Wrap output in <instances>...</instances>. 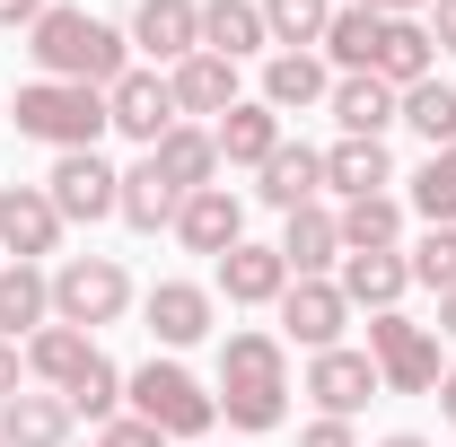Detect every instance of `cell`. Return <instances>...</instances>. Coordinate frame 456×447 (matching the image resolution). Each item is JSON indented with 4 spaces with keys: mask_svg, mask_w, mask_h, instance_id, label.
Wrapping results in <instances>:
<instances>
[{
    "mask_svg": "<svg viewBox=\"0 0 456 447\" xmlns=\"http://www.w3.org/2000/svg\"><path fill=\"white\" fill-rule=\"evenodd\" d=\"M27 53H36V79L114 88V79L132 70V36H123V27H106V18H88V9H70V0H53V9L27 27Z\"/></svg>",
    "mask_w": 456,
    "mask_h": 447,
    "instance_id": "1",
    "label": "cell"
},
{
    "mask_svg": "<svg viewBox=\"0 0 456 447\" xmlns=\"http://www.w3.org/2000/svg\"><path fill=\"white\" fill-rule=\"evenodd\" d=\"M220 412L228 430H246V439H264V430H281L289 421V342L281 334H228L220 342Z\"/></svg>",
    "mask_w": 456,
    "mask_h": 447,
    "instance_id": "2",
    "label": "cell"
},
{
    "mask_svg": "<svg viewBox=\"0 0 456 447\" xmlns=\"http://www.w3.org/2000/svg\"><path fill=\"white\" fill-rule=\"evenodd\" d=\"M123 403H132L150 430H167V439H202V430L220 421V394L202 386L184 360H141V369L123 378Z\"/></svg>",
    "mask_w": 456,
    "mask_h": 447,
    "instance_id": "3",
    "label": "cell"
},
{
    "mask_svg": "<svg viewBox=\"0 0 456 447\" xmlns=\"http://www.w3.org/2000/svg\"><path fill=\"white\" fill-rule=\"evenodd\" d=\"M18 132L27 141H45V150H97V132L106 123V88H70V79H27L18 88Z\"/></svg>",
    "mask_w": 456,
    "mask_h": 447,
    "instance_id": "4",
    "label": "cell"
},
{
    "mask_svg": "<svg viewBox=\"0 0 456 447\" xmlns=\"http://www.w3.org/2000/svg\"><path fill=\"white\" fill-rule=\"evenodd\" d=\"M132 307V272L114 264V255H70L53 272V325H79V334H97Z\"/></svg>",
    "mask_w": 456,
    "mask_h": 447,
    "instance_id": "5",
    "label": "cell"
},
{
    "mask_svg": "<svg viewBox=\"0 0 456 447\" xmlns=\"http://www.w3.org/2000/svg\"><path fill=\"white\" fill-rule=\"evenodd\" d=\"M369 360H378V378H387V394H439V334L430 325H412L403 307H387V316H369Z\"/></svg>",
    "mask_w": 456,
    "mask_h": 447,
    "instance_id": "6",
    "label": "cell"
},
{
    "mask_svg": "<svg viewBox=\"0 0 456 447\" xmlns=\"http://www.w3.org/2000/svg\"><path fill=\"white\" fill-rule=\"evenodd\" d=\"M45 193H53L61 228H70V220H79V228H97V220H114V211H123V175H114L97 150H61V158H53V175H45Z\"/></svg>",
    "mask_w": 456,
    "mask_h": 447,
    "instance_id": "7",
    "label": "cell"
},
{
    "mask_svg": "<svg viewBox=\"0 0 456 447\" xmlns=\"http://www.w3.org/2000/svg\"><path fill=\"white\" fill-rule=\"evenodd\" d=\"M106 123L123 132V141L159 150V141H167L175 123H184V114H175V88H167V70H123V79L106 88Z\"/></svg>",
    "mask_w": 456,
    "mask_h": 447,
    "instance_id": "8",
    "label": "cell"
},
{
    "mask_svg": "<svg viewBox=\"0 0 456 447\" xmlns=\"http://www.w3.org/2000/svg\"><path fill=\"white\" fill-rule=\"evenodd\" d=\"M307 394H316V412H325V421H351L369 394H387V378H378V360H369V351L334 342V351H316V360H307Z\"/></svg>",
    "mask_w": 456,
    "mask_h": 447,
    "instance_id": "9",
    "label": "cell"
},
{
    "mask_svg": "<svg viewBox=\"0 0 456 447\" xmlns=\"http://www.w3.org/2000/svg\"><path fill=\"white\" fill-rule=\"evenodd\" d=\"M342 325H351V298H342L334 280H289V289H281V342H298L307 360L334 351Z\"/></svg>",
    "mask_w": 456,
    "mask_h": 447,
    "instance_id": "10",
    "label": "cell"
},
{
    "mask_svg": "<svg viewBox=\"0 0 456 447\" xmlns=\"http://www.w3.org/2000/svg\"><path fill=\"white\" fill-rule=\"evenodd\" d=\"M141 325L159 351H193V342L211 334V289L202 280H159L150 298H141Z\"/></svg>",
    "mask_w": 456,
    "mask_h": 447,
    "instance_id": "11",
    "label": "cell"
},
{
    "mask_svg": "<svg viewBox=\"0 0 456 447\" xmlns=\"http://www.w3.org/2000/svg\"><path fill=\"white\" fill-rule=\"evenodd\" d=\"M0 246H9V264H36V255L61 246V211L45 184H9L0 193Z\"/></svg>",
    "mask_w": 456,
    "mask_h": 447,
    "instance_id": "12",
    "label": "cell"
},
{
    "mask_svg": "<svg viewBox=\"0 0 456 447\" xmlns=\"http://www.w3.org/2000/svg\"><path fill=\"white\" fill-rule=\"evenodd\" d=\"M123 36H132L150 61H167V70H175L184 53H202V0H141Z\"/></svg>",
    "mask_w": 456,
    "mask_h": 447,
    "instance_id": "13",
    "label": "cell"
},
{
    "mask_svg": "<svg viewBox=\"0 0 456 447\" xmlns=\"http://www.w3.org/2000/svg\"><path fill=\"white\" fill-rule=\"evenodd\" d=\"M175 237H184L193 255H211V264H220L228 246H246V202H237L228 184H202V193H184V211H175Z\"/></svg>",
    "mask_w": 456,
    "mask_h": 447,
    "instance_id": "14",
    "label": "cell"
},
{
    "mask_svg": "<svg viewBox=\"0 0 456 447\" xmlns=\"http://www.w3.org/2000/svg\"><path fill=\"white\" fill-rule=\"evenodd\" d=\"M325 106H334L342 141H387V123H403V97L387 88V79H369V70H342Z\"/></svg>",
    "mask_w": 456,
    "mask_h": 447,
    "instance_id": "15",
    "label": "cell"
},
{
    "mask_svg": "<svg viewBox=\"0 0 456 447\" xmlns=\"http://www.w3.org/2000/svg\"><path fill=\"white\" fill-rule=\"evenodd\" d=\"M439 70V45H430V27L421 18H378V53H369V79H387V88H412V79H430Z\"/></svg>",
    "mask_w": 456,
    "mask_h": 447,
    "instance_id": "16",
    "label": "cell"
},
{
    "mask_svg": "<svg viewBox=\"0 0 456 447\" xmlns=\"http://www.w3.org/2000/svg\"><path fill=\"white\" fill-rule=\"evenodd\" d=\"M220 289H228V307H281V289H289V264H281V246H228L220 255Z\"/></svg>",
    "mask_w": 456,
    "mask_h": 447,
    "instance_id": "17",
    "label": "cell"
},
{
    "mask_svg": "<svg viewBox=\"0 0 456 447\" xmlns=\"http://www.w3.org/2000/svg\"><path fill=\"white\" fill-rule=\"evenodd\" d=\"M211 141H220V167H264V158L281 150V114L264 106V97H237V106L211 123Z\"/></svg>",
    "mask_w": 456,
    "mask_h": 447,
    "instance_id": "18",
    "label": "cell"
},
{
    "mask_svg": "<svg viewBox=\"0 0 456 447\" xmlns=\"http://www.w3.org/2000/svg\"><path fill=\"white\" fill-rule=\"evenodd\" d=\"M255 175H264L255 193H264V202L289 220V211H307V202H316V184H325V150H307V141H281V150H273Z\"/></svg>",
    "mask_w": 456,
    "mask_h": 447,
    "instance_id": "19",
    "label": "cell"
},
{
    "mask_svg": "<svg viewBox=\"0 0 456 447\" xmlns=\"http://www.w3.org/2000/svg\"><path fill=\"white\" fill-rule=\"evenodd\" d=\"M281 264H289V280H325V272L342 264V228H334V211H325V202L289 211V228H281Z\"/></svg>",
    "mask_w": 456,
    "mask_h": 447,
    "instance_id": "20",
    "label": "cell"
},
{
    "mask_svg": "<svg viewBox=\"0 0 456 447\" xmlns=\"http://www.w3.org/2000/svg\"><path fill=\"white\" fill-rule=\"evenodd\" d=\"M70 421H79V412H70L53 386L45 394H9V403H0V447H70Z\"/></svg>",
    "mask_w": 456,
    "mask_h": 447,
    "instance_id": "21",
    "label": "cell"
},
{
    "mask_svg": "<svg viewBox=\"0 0 456 447\" xmlns=\"http://www.w3.org/2000/svg\"><path fill=\"white\" fill-rule=\"evenodd\" d=\"M88 360H97V334H79V325H45V334H27V378H45L53 394L79 386Z\"/></svg>",
    "mask_w": 456,
    "mask_h": 447,
    "instance_id": "22",
    "label": "cell"
},
{
    "mask_svg": "<svg viewBox=\"0 0 456 447\" xmlns=\"http://www.w3.org/2000/svg\"><path fill=\"white\" fill-rule=\"evenodd\" d=\"M167 88H175V114H211L220 123L228 106H237V61H220V53H184L167 70Z\"/></svg>",
    "mask_w": 456,
    "mask_h": 447,
    "instance_id": "23",
    "label": "cell"
},
{
    "mask_svg": "<svg viewBox=\"0 0 456 447\" xmlns=\"http://www.w3.org/2000/svg\"><path fill=\"white\" fill-rule=\"evenodd\" d=\"M45 325H53V272H36V264H0V342L45 334Z\"/></svg>",
    "mask_w": 456,
    "mask_h": 447,
    "instance_id": "24",
    "label": "cell"
},
{
    "mask_svg": "<svg viewBox=\"0 0 456 447\" xmlns=\"http://www.w3.org/2000/svg\"><path fill=\"white\" fill-rule=\"evenodd\" d=\"M334 289L351 298V307H369V316H387V307H395L403 289H412V264H403V255H342Z\"/></svg>",
    "mask_w": 456,
    "mask_h": 447,
    "instance_id": "25",
    "label": "cell"
},
{
    "mask_svg": "<svg viewBox=\"0 0 456 447\" xmlns=\"http://www.w3.org/2000/svg\"><path fill=\"white\" fill-rule=\"evenodd\" d=\"M273 36H264V0H202V53L220 61H246L264 53Z\"/></svg>",
    "mask_w": 456,
    "mask_h": 447,
    "instance_id": "26",
    "label": "cell"
},
{
    "mask_svg": "<svg viewBox=\"0 0 456 447\" xmlns=\"http://www.w3.org/2000/svg\"><path fill=\"white\" fill-rule=\"evenodd\" d=\"M141 158H159V175H167L175 193H202L211 175H220V141L202 132V123H175L159 150H141Z\"/></svg>",
    "mask_w": 456,
    "mask_h": 447,
    "instance_id": "27",
    "label": "cell"
},
{
    "mask_svg": "<svg viewBox=\"0 0 456 447\" xmlns=\"http://www.w3.org/2000/svg\"><path fill=\"white\" fill-rule=\"evenodd\" d=\"M325 184H334L342 202H369V193H387V184H395L387 141H334V150H325Z\"/></svg>",
    "mask_w": 456,
    "mask_h": 447,
    "instance_id": "28",
    "label": "cell"
},
{
    "mask_svg": "<svg viewBox=\"0 0 456 447\" xmlns=\"http://www.w3.org/2000/svg\"><path fill=\"white\" fill-rule=\"evenodd\" d=\"M334 228H342V255H395V246H403V202H395V193L342 202Z\"/></svg>",
    "mask_w": 456,
    "mask_h": 447,
    "instance_id": "29",
    "label": "cell"
},
{
    "mask_svg": "<svg viewBox=\"0 0 456 447\" xmlns=\"http://www.w3.org/2000/svg\"><path fill=\"white\" fill-rule=\"evenodd\" d=\"M325 97H334V79H325L316 53H273L264 61V106L273 114H307V106H325Z\"/></svg>",
    "mask_w": 456,
    "mask_h": 447,
    "instance_id": "30",
    "label": "cell"
},
{
    "mask_svg": "<svg viewBox=\"0 0 456 447\" xmlns=\"http://www.w3.org/2000/svg\"><path fill=\"white\" fill-rule=\"evenodd\" d=\"M175 211H184V193H175L167 175H159V158L123 167V211H114V220H132L141 237H159V228H175Z\"/></svg>",
    "mask_w": 456,
    "mask_h": 447,
    "instance_id": "31",
    "label": "cell"
},
{
    "mask_svg": "<svg viewBox=\"0 0 456 447\" xmlns=\"http://www.w3.org/2000/svg\"><path fill=\"white\" fill-rule=\"evenodd\" d=\"M403 123H412V132H421L430 150H456V88L439 79V70L403 88Z\"/></svg>",
    "mask_w": 456,
    "mask_h": 447,
    "instance_id": "32",
    "label": "cell"
},
{
    "mask_svg": "<svg viewBox=\"0 0 456 447\" xmlns=\"http://www.w3.org/2000/svg\"><path fill=\"white\" fill-rule=\"evenodd\" d=\"M325 18H334V0H264V36H273L281 53L325 45Z\"/></svg>",
    "mask_w": 456,
    "mask_h": 447,
    "instance_id": "33",
    "label": "cell"
},
{
    "mask_svg": "<svg viewBox=\"0 0 456 447\" xmlns=\"http://www.w3.org/2000/svg\"><path fill=\"white\" fill-rule=\"evenodd\" d=\"M412 211L430 228H456V150H430L421 175H412Z\"/></svg>",
    "mask_w": 456,
    "mask_h": 447,
    "instance_id": "34",
    "label": "cell"
},
{
    "mask_svg": "<svg viewBox=\"0 0 456 447\" xmlns=\"http://www.w3.org/2000/svg\"><path fill=\"white\" fill-rule=\"evenodd\" d=\"M325 53H334L342 70H369V53H378V18H369L360 0H342L334 18H325Z\"/></svg>",
    "mask_w": 456,
    "mask_h": 447,
    "instance_id": "35",
    "label": "cell"
},
{
    "mask_svg": "<svg viewBox=\"0 0 456 447\" xmlns=\"http://www.w3.org/2000/svg\"><path fill=\"white\" fill-rule=\"evenodd\" d=\"M61 403H70L79 421H114V412H123V369H114L106 351H97V360H88V378L61 394Z\"/></svg>",
    "mask_w": 456,
    "mask_h": 447,
    "instance_id": "36",
    "label": "cell"
},
{
    "mask_svg": "<svg viewBox=\"0 0 456 447\" xmlns=\"http://www.w3.org/2000/svg\"><path fill=\"white\" fill-rule=\"evenodd\" d=\"M403 264H412L421 289H439V298H448V289H456V228H421V246H412Z\"/></svg>",
    "mask_w": 456,
    "mask_h": 447,
    "instance_id": "37",
    "label": "cell"
},
{
    "mask_svg": "<svg viewBox=\"0 0 456 447\" xmlns=\"http://www.w3.org/2000/svg\"><path fill=\"white\" fill-rule=\"evenodd\" d=\"M97 447H167V430H150L141 412H114V421H97Z\"/></svg>",
    "mask_w": 456,
    "mask_h": 447,
    "instance_id": "38",
    "label": "cell"
},
{
    "mask_svg": "<svg viewBox=\"0 0 456 447\" xmlns=\"http://www.w3.org/2000/svg\"><path fill=\"white\" fill-rule=\"evenodd\" d=\"M298 447H360V430H351V421H325V412H316V421L298 430Z\"/></svg>",
    "mask_w": 456,
    "mask_h": 447,
    "instance_id": "39",
    "label": "cell"
},
{
    "mask_svg": "<svg viewBox=\"0 0 456 447\" xmlns=\"http://www.w3.org/2000/svg\"><path fill=\"white\" fill-rule=\"evenodd\" d=\"M421 27H430V45H439V53H456V0H430V9H421Z\"/></svg>",
    "mask_w": 456,
    "mask_h": 447,
    "instance_id": "40",
    "label": "cell"
},
{
    "mask_svg": "<svg viewBox=\"0 0 456 447\" xmlns=\"http://www.w3.org/2000/svg\"><path fill=\"white\" fill-rule=\"evenodd\" d=\"M9 394H27V351H18V342H0V403H9Z\"/></svg>",
    "mask_w": 456,
    "mask_h": 447,
    "instance_id": "41",
    "label": "cell"
},
{
    "mask_svg": "<svg viewBox=\"0 0 456 447\" xmlns=\"http://www.w3.org/2000/svg\"><path fill=\"white\" fill-rule=\"evenodd\" d=\"M45 9H53V0H0V27H36Z\"/></svg>",
    "mask_w": 456,
    "mask_h": 447,
    "instance_id": "42",
    "label": "cell"
},
{
    "mask_svg": "<svg viewBox=\"0 0 456 447\" xmlns=\"http://www.w3.org/2000/svg\"><path fill=\"white\" fill-rule=\"evenodd\" d=\"M360 9H369V18H421L430 0H360Z\"/></svg>",
    "mask_w": 456,
    "mask_h": 447,
    "instance_id": "43",
    "label": "cell"
},
{
    "mask_svg": "<svg viewBox=\"0 0 456 447\" xmlns=\"http://www.w3.org/2000/svg\"><path fill=\"white\" fill-rule=\"evenodd\" d=\"M439 421H456V369L439 378Z\"/></svg>",
    "mask_w": 456,
    "mask_h": 447,
    "instance_id": "44",
    "label": "cell"
},
{
    "mask_svg": "<svg viewBox=\"0 0 456 447\" xmlns=\"http://www.w3.org/2000/svg\"><path fill=\"white\" fill-rule=\"evenodd\" d=\"M439 334H456V289H448V298H439Z\"/></svg>",
    "mask_w": 456,
    "mask_h": 447,
    "instance_id": "45",
    "label": "cell"
},
{
    "mask_svg": "<svg viewBox=\"0 0 456 447\" xmlns=\"http://www.w3.org/2000/svg\"><path fill=\"white\" fill-rule=\"evenodd\" d=\"M378 447H430V439H412V430H395V439H378Z\"/></svg>",
    "mask_w": 456,
    "mask_h": 447,
    "instance_id": "46",
    "label": "cell"
}]
</instances>
